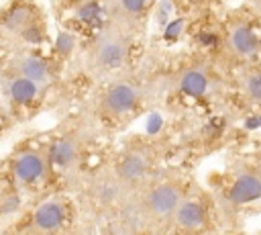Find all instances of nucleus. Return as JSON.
I'll list each match as a JSON object with an SVG mask.
<instances>
[{"instance_id": "1", "label": "nucleus", "mask_w": 261, "mask_h": 235, "mask_svg": "<svg viewBox=\"0 0 261 235\" xmlns=\"http://www.w3.org/2000/svg\"><path fill=\"white\" fill-rule=\"evenodd\" d=\"M128 47H130L128 33L122 29L120 22H112L92 43L88 51V67L96 76L110 74L122 67L128 55Z\"/></svg>"}, {"instance_id": "2", "label": "nucleus", "mask_w": 261, "mask_h": 235, "mask_svg": "<svg viewBox=\"0 0 261 235\" xmlns=\"http://www.w3.org/2000/svg\"><path fill=\"white\" fill-rule=\"evenodd\" d=\"M181 190L175 184H159L151 188L143 198V210L147 217L165 221L175 215L179 202H181Z\"/></svg>"}, {"instance_id": "3", "label": "nucleus", "mask_w": 261, "mask_h": 235, "mask_svg": "<svg viewBox=\"0 0 261 235\" xmlns=\"http://www.w3.org/2000/svg\"><path fill=\"white\" fill-rule=\"evenodd\" d=\"M139 98V92L133 84L128 82H116L108 88L104 96V108L112 114H126L128 110L135 108Z\"/></svg>"}, {"instance_id": "4", "label": "nucleus", "mask_w": 261, "mask_h": 235, "mask_svg": "<svg viewBox=\"0 0 261 235\" xmlns=\"http://www.w3.org/2000/svg\"><path fill=\"white\" fill-rule=\"evenodd\" d=\"M47 172V161L43 155L35 151H24L14 161V178L18 184H33L37 180H43Z\"/></svg>"}, {"instance_id": "5", "label": "nucleus", "mask_w": 261, "mask_h": 235, "mask_svg": "<svg viewBox=\"0 0 261 235\" xmlns=\"http://www.w3.org/2000/svg\"><path fill=\"white\" fill-rule=\"evenodd\" d=\"M259 198H261V176L255 172L241 174L228 192V200L232 204H247Z\"/></svg>"}, {"instance_id": "6", "label": "nucleus", "mask_w": 261, "mask_h": 235, "mask_svg": "<svg viewBox=\"0 0 261 235\" xmlns=\"http://www.w3.org/2000/svg\"><path fill=\"white\" fill-rule=\"evenodd\" d=\"M65 219V213H63V204L57 202V200H47L43 202L37 210H35V217H33V227L37 231H57L61 227Z\"/></svg>"}, {"instance_id": "7", "label": "nucleus", "mask_w": 261, "mask_h": 235, "mask_svg": "<svg viewBox=\"0 0 261 235\" xmlns=\"http://www.w3.org/2000/svg\"><path fill=\"white\" fill-rule=\"evenodd\" d=\"M226 43H228L230 53H234L237 57H249V55H253V53L257 51V47H259L257 35H255L249 27H245V25L232 27L230 33H228Z\"/></svg>"}, {"instance_id": "8", "label": "nucleus", "mask_w": 261, "mask_h": 235, "mask_svg": "<svg viewBox=\"0 0 261 235\" xmlns=\"http://www.w3.org/2000/svg\"><path fill=\"white\" fill-rule=\"evenodd\" d=\"M177 88L188 94V96H204L210 88V78L204 69H198V67H190V69H184L177 78Z\"/></svg>"}, {"instance_id": "9", "label": "nucleus", "mask_w": 261, "mask_h": 235, "mask_svg": "<svg viewBox=\"0 0 261 235\" xmlns=\"http://www.w3.org/2000/svg\"><path fill=\"white\" fill-rule=\"evenodd\" d=\"M147 168H149L147 166V157L143 153H139V151H133V153L122 157V161L118 163V172L116 174L128 186V184H135V182L143 180L145 174H147Z\"/></svg>"}, {"instance_id": "10", "label": "nucleus", "mask_w": 261, "mask_h": 235, "mask_svg": "<svg viewBox=\"0 0 261 235\" xmlns=\"http://www.w3.org/2000/svg\"><path fill=\"white\" fill-rule=\"evenodd\" d=\"M173 219L181 229H198L204 225L206 213H204L202 204H198L196 200H181Z\"/></svg>"}, {"instance_id": "11", "label": "nucleus", "mask_w": 261, "mask_h": 235, "mask_svg": "<svg viewBox=\"0 0 261 235\" xmlns=\"http://www.w3.org/2000/svg\"><path fill=\"white\" fill-rule=\"evenodd\" d=\"M77 151H80V145H77V141L73 137L59 139L49 149V161L55 168H67V166H71L75 161Z\"/></svg>"}, {"instance_id": "12", "label": "nucleus", "mask_w": 261, "mask_h": 235, "mask_svg": "<svg viewBox=\"0 0 261 235\" xmlns=\"http://www.w3.org/2000/svg\"><path fill=\"white\" fill-rule=\"evenodd\" d=\"M16 72L18 76H24L37 84H47L49 80V65L45 59L37 55H24L16 61Z\"/></svg>"}, {"instance_id": "13", "label": "nucleus", "mask_w": 261, "mask_h": 235, "mask_svg": "<svg viewBox=\"0 0 261 235\" xmlns=\"http://www.w3.org/2000/svg\"><path fill=\"white\" fill-rule=\"evenodd\" d=\"M124 186H126V184L120 180L118 174H114V176H102V178L94 184V194H96V198H98L100 202L112 204V202H116V200L120 198Z\"/></svg>"}, {"instance_id": "14", "label": "nucleus", "mask_w": 261, "mask_h": 235, "mask_svg": "<svg viewBox=\"0 0 261 235\" xmlns=\"http://www.w3.org/2000/svg\"><path fill=\"white\" fill-rule=\"evenodd\" d=\"M37 90H39V84L33 82V80H29V78H24V76L14 78V80L10 82V88H8L10 98H12L14 102H18V104L31 102V100L37 96Z\"/></svg>"}, {"instance_id": "15", "label": "nucleus", "mask_w": 261, "mask_h": 235, "mask_svg": "<svg viewBox=\"0 0 261 235\" xmlns=\"http://www.w3.org/2000/svg\"><path fill=\"white\" fill-rule=\"evenodd\" d=\"M29 25H33V18H31V10L27 6H16L8 12V18H6V27L10 31H18L22 33Z\"/></svg>"}, {"instance_id": "16", "label": "nucleus", "mask_w": 261, "mask_h": 235, "mask_svg": "<svg viewBox=\"0 0 261 235\" xmlns=\"http://www.w3.org/2000/svg\"><path fill=\"white\" fill-rule=\"evenodd\" d=\"M77 18L86 25H100L104 18V10L96 2H88V4L77 8Z\"/></svg>"}, {"instance_id": "17", "label": "nucleus", "mask_w": 261, "mask_h": 235, "mask_svg": "<svg viewBox=\"0 0 261 235\" xmlns=\"http://www.w3.org/2000/svg\"><path fill=\"white\" fill-rule=\"evenodd\" d=\"M243 90L253 102L261 104V74H249L243 82Z\"/></svg>"}, {"instance_id": "18", "label": "nucleus", "mask_w": 261, "mask_h": 235, "mask_svg": "<svg viewBox=\"0 0 261 235\" xmlns=\"http://www.w3.org/2000/svg\"><path fill=\"white\" fill-rule=\"evenodd\" d=\"M114 6L122 12V16H135L147 6V0H116Z\"/></svg>"}, {"instance_id": "19", "label": "nucleus", "mask_w": 261, "mask_h": 235, "mask_svg": "<svg viewBox=\"0 0 261 235\" xmlns=\"http://www.w3.org/2000/svg\"><path fill=\"white\" fill-rule=\"evenodd\" d=\"M55 49H57L61 55H69V51L73 49V35H69V33H59L57 39H55Z\"/></svg>"}, {"instance_id": "20", "label": "nucleus", "mask_w": 261, "mask_h": 235, "mask_svg": "<svg viewBox=\"0 0 261 235\" xmlns=\"http://www.w3.org/2000/svg\"><path fill=\"white\" fill-rule=\"evenodd\" d=\"M181 29H184V18H175V20H169V22L165 25L163 37H165L167 41H175V39L179 37Z\"/></svg>"}, {"instance_id": "21", "label": "nucleus", "mask_w": 261, "mask_h": 235, "mask_svg": "<svg viewBox=\"0 0 261 235\" xmlns=\"http://www.w3.org/2000/svg\"><path fill=\"white\" fill-rule=\"evenodd\" d=\"M22 37H24V41H29V43H41L43 39V33L39 31V27L33 22V25H29L24 31H22Z\"/></svg>"}, {"instance_id": "22", "label": "nucleus", "mask_w": 261, "mask_h": 235, "mask_svg": "<svg viewBox=\"0 0 261 235\" xmlns=\"http://www.w3.org/2000/svg\"><path fill=\"white\" fill-rule=\"evenodd\" d=\"M169 10H171V6L167 4V0H161V6H159V10H157V20H159V25H167L169 22Z\"/></svg>"}, {"instance_id": "23", "label": "nucleus", "mask_w": 261, "mask_h": 235, "mask_svg": "<svg viewBox=\"0 0 261 235\" xmlns=\"http://www.w3.org/2000/svg\"><path fill=\"white\" fill-rule=\"evenodd\" d=\"M161 125H163V119H161V114L153 112V114L149 116V123H147V131H149V133H157V131L161 129Z\"/></svg>"}, {"instance_id": "24", "label": "nucleus", "mask_w": 261, "mask_h": 235, "mask_svg": "<svg viewBox=\"0 0 261 235\" xmlns=\"http://www.w3.org/2000/svg\"><path fill=\"white\" fill-rule=\"evenodd\" d=\"M245 127H247V129H257V127H261V114L249 116V119H247V123H245Z\"/></svg>"}, {"instance_id": "25", "label": "nucleus", "mask_w": 261, "mask_h": 235, "mask_svg": "<svg viewBox=\"0 0 261 235\" xmlns=\"http://www.w3.org/2000/svg\"><path fill=\"white\" fill-rule=\"evenodd\" d=\"M200 41H202L204 45H212V43H216V37H214V35H202Z\"/></svg>"}]
</instances>
